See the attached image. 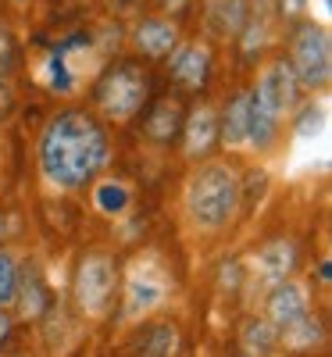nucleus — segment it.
<instances>
[{
    "label": "nucleus",
    "instance_id": "obj_1",
    "mask_svg": "<svg viewBox=\"0 0 332 357\" xmlns=\"http://www.w3.org/2000/svg\"><path fill=\"white\" fill-rule=\"evenodd\" d=\"M111 161V139L97 114L89 111H61L54 114L40 146H36V168L43 186L57 197H68L86 190Z\"/></svg>",
    "mask_w": 332,
    "mask_h": 357
},
{
    "label": "nucleus",
    "instance_id": "obj_2",
    "mask_svg": "<svg viewBox=\"0 0 332 357\" xmlns=\"http://www.w3.org/2000/svg\"><path fill=\"white\" fill-rule=\"evenodd\" d=\"M243 211V178L229 161H207L186 175L179 193V215L193 236H222Z\"/></svg>",
    "mask_w": 332,
    "mask_h": 357
},
{
    "label": "nucleus",
    "instance_id": "obj_3",
    "mask_svg": "<svg viewBox=\"0 0 332 357\" xmlns=\"http://www.w3.org/2000/svg\"><path fill=\"white\" fill-rule=\"evenodd\" d=\"M172 293V275L161 261V254L143 250L129 261L126 282L118 286L122 296V325H139L143 318H150Z\"/></svg>",
    "mask_w": 332,
    "mask_h": 357
},
{
    "label": "nucleus",
    "instance_id": "obj_4",
    "mask_svg": "<svg viewBox=\"0 0 332 357\" xmlns=\"http://www.w3.org/2000/svg\"><path fill=\"white\" fill-rule=\"evenodd\" d=\"M118 261L104 250H86L79 257V268H75V279H72V301L79 307L82 318L89 321H104L111 311H114V301H118Z\"/></svg>",
    "mask_w": 332,
    "mask_h": 357
},
{
    "label": "nucleus",
    "instance_id": "obj_5",
    "mask_svg": "<svg viewBox=\"0 0 332 357\" xmlns=\"http://www.w3.org/2000/svg\"><path fill=\"white\" fill-rule=\"evenodd\" d=\"M146 93H150V79L133 61L111 65L93 82V104L107 122H133L139 114V107L146 104Z\"/></svg>",
    "mask_w": 332,
    "mask_h": 357
},
{
    "label": "nucleus",
    "instance_id": "obj_6",
    "mask_svg": "<svg viewBox=\"0 0 332 357\" xmlns=\"http://www.w3.org/2000/svg\"><path fill=\"white\" fill-rule=\"evenodd\" d=\"M289 68L296 75V82L304 89H318L325 93L329 79H332V40H329V29L325 22H300L289 36Z\"/></svg>",
    "mask_w": 332,
    "mask_h": 357
},
{
    "label": "nucleus",
    "instance_id": "obj_7",
    "mask_svg": "<svg viewBox=\"0 0 332 357\" xmlns=\"http://www.w3.org/2000/svg\"><path fill=\"white\" fill-rule=\"evenodd\" d=\"M250 93L268 114H276L279 122H286V118L293 114V107L300 104V82H296L286 57H271V61L261 65L257 86L250 89Z\"/></svg>",
    "mask_w": 332,
    "mask_h": 357
},
{
    "label": "nucleus",
    "instance_id": "obj_8",
    "mask_svg": "<svg viewBox=\"0 0 332 357\" xmlns=\"http://www.w3.org/2000/svg\"><path fill=\"white\" fill-rule=\"evenodd\" d=\"M279 25H282V11H279V0H250L243 29H239V50L247 57L261 54L264 47H271L279 40Z\"/></svg>",
    "mask_w": 332,
    "mask_h": 357
},
{
    "label": "nucleus",
    "instance_id": "obj_9",
    "mask_svg": "<svg viewBox=\"0 0 332 357\" xmlns=\"http://www.w3.org/2000/svg\"><path fill=\"white\" fill-rule=\"evenodd\" d=\"M304 314H311V296H308L304 282H293L289 275L271 282V289L264 293V318L276 325L279 333L286 329V325L300 321Z\"/></svg>",
    "mask_w": 332,
    "mask_h": 357
},
{
    "label": "nucleus",
    "instance_id": "obj_10",
    "mask_svg": "<svg viewBox=\"0 0 332 357\" xmlns=\"http://www.w3.org/2000/svg\"><path fill=\"white\" fill-rule=\"evenodd\" d=\"M168 75L179 82V86H186V89H204L207 79H211V47L207 43H183V47H172L168 50Z\"/></svg>",
    "mask_w": 332,
    "mask_h": 357
},
{
    "label": "nucleus",
    "instance_id": "obj_11",
    "mask_svg": "<svg viewBox=\"0 0 332 357\" xmlns=\"http://www.w3.org/2000/svg\"><path fill=\"white\" fill-rule=\"evenodd\" d=\"M218 143V111L211 104H197L183 118V151L190 161H200L215 151Z\"/></svg>",
    "mask_w": 332,
    "mask_h": 357
},
{
    "label": "nucleus",
    "instance_id": "obj_12",
    "mask_svg": "<svg viewBox=\"0 0 332 357\" xmlns=\"http://www.w3.org/2000/svg\"><path fill=\"white\" fill-rule=\"evenodd\" d=\"M250 0H204V33L215 43H229L239 36Z\"/></svg>",
    "mask_w": 332,
    "mask_h": 357
},
{
    "label": "nucleus",
    "instance_id": "obj_13",
    "mask_svg": "<svg viewBox=\"0 0 332 357\" xmlns=\"http://www.w3.org/2000/svg\"><path fill=\"white\" fill-rule=\"evenodd\" d=\"M218 143L225 151H250V89H239L218 118Z\"/></svg>",
    "mask_w": 332,
    "mask_h": 357
},
{
    "label": "nucleus",
    "instance_id": "obj_14",
    "mask_svg": "<svg viewBox=\"0 0 332 357\" xmlns=\"http://www.w3.org/2000/svg\"><path fill=\"white\" fill-rule=\"evenodd\" d=\"M133 43L146 54V57H165L175 43H179V25L168 18H143L133 29Z\"/></svg>",
    "mask_w": 332,
    "mask_h": 357
},
{
    "label": "nucleus",
    "instance_id": "obj_15",
    "mask_svg": "<svg viewBox=\"0 0 332 357\" xmlns=\"http://www.w3.org/2000/svg\"><path fill=\"white\" fill-rule=\"evenodd\" d=\"M15 301H18V311L22 318H40L50 304V296H47V286H43V272H40V264L29 261L25 264V272H18V293H15Z\"/></svg>",
    "mask_w": 332,
    "mask_h": 357
},
{
    "label": "nucleus",
    "instance_id": "obj_16",
    "mask_svg": "<svg viewBox=\"0 0 332 357\" xmlns=\"http://www.w3.org/2000/svg\"><path fill=\"white\" fill-rule=\"evenodd\" d=\"M257 272H261V279L271 286V282H279V279H286L289 272H293V264H296V250H293V243H286V240H271V243H264L261 247V254H257Z\"/></svg>",
    "mask_w": 332,
    "mask_h": 357
},
{
    "label": "nucleus",
    "instance_id": "obj_17",
    "mask_svg": "<svg viewBox=\"0 0 332 357\" xmlns=\"http://www.w3.org/2000/svg\"><path fill=\"white\" fill-rule=\"evenodd\" d=\"M239 347H243V354H279V329L268 318H250L239 329Z\"/></svg>",
    "mask_w": 332,
    "mask_h": 357
},
{
    "label": "nucleus",
    "instance_id": "obj_18",
    "mask_svg": "<svg viewBox=\"0 0 332 357\" xmlns=\"http://www.w3.org/2000/svg\"><path fill=\"white\" fill-rule=\"evenodd\" d=\"M179 126H183V107H179V100H161L154 111H150V118L143 122V132L154 139V143H168L175 132H179Z\"/></svg>",
    "mask_w": 332,
    "mask_h": 357
},
{
    "label": "nucleus",
    "instance_id": "obj_19",
    "mask_svg": "<svg viewBox=\"0 0 332 357\" xmlns=\"http://www.w3.org/2000/svg\"><path fill=\"white\" fill-rule=\"evenodd\" d=\"M133 350H136V354H150V357L175 354V350H179V333H175V325H168V321H154V325H146V329L136 336Z\"/></svg>",
    "mask_w": 332,
    "mask_h": 357
},
{
    "label": "nucleus",
    "instance_id": "obj_20",
    "mask_svg": "<svg viewBox=\"0 0 332 357\" xmlns=\"http://www.w3.org/2000/svg\"><path fill=\"white\" fill-rule=\"evenodd\" d=\"M15 293H18V264L8 250H0V307L15 304Z\"/></svg>",
    "mask_w": 332,
    "mask_h": 357
},
{
    "label": "nucleus",
    "instance_id": "obj_21",
    "mask_svg": "<svg viewBox=\"0 0 332 357\" xmlns=\"http://www.w3.org/2000/svg\"><path fill=\"white\" fill-rule=\"evenodd\" d=\"M304 8H311V0H279V11H282V18H293V15H300Z\"/></svg>",
    "mask_w": 332,
    "mask_h": 357
},
{
    "label": "nucleus",
    "instance_id": "obj_22",
    "mask_svg": "<svg viewBox=\"0 0 332 357\" xmlns=\"http://www.w3.org/2000/svg\"><path fill=\"white\" fill-rule=\"evenodd\" d=\"M11 104H15V93H11V86H8V82H0V118H4V114L11 111Z\"/></svg>",
    "mask_w": 332,
    "mask_h": 357
},
{
    "label": "nucleus",
    "instance_id": "obj_23",
    "mask_svg": "<svg viewBox=\"0 0 332 357\" xmlns=\"http://www.w3.org/2000/svg\"><path fill=\"white\" fill-rule=\"evenodd\" d=\"M8 333H11V318H8V311L0 307V343L8 340Z\"/></svg>",
    "mask_w": 332,
    "mask_h": 357
},
{
    "label": "nucleus",
    "instance_id": "obj_24",
    "mask_svg": "<svg viewBox=\"0 0 332 357\" xmlns=\"http://www.w3.org/2000/svg\"><path fill=\"white\" fill-rule=\"evenodd\" d=\"M15 225H18L15 218H0V240H4V232H11Z\"/></svg>",
    "mask_w": 332,
    "mask_h": 357
},
{
    "label": "nucleus",
    "instance_id": "obj_25",
    "mask_svg": "<svg viewBox=\"0 0 332 357\" xmlns=\"http://www.w3.org/2000/svg\"><path fill=\"white\" fill-rule=\"evenodd\" d=\"M329 8H332V0H318V11H322V18H329Z\"/></svg>",
    "mask_w": 332,
    "mask_h": 357
},
{
    "label": "nucleus",
    "instance_id": "obj_26",
    "mask_svg": "<svg viewBox=\"0 0 332 357\" xmlns=\"http://www.w3.org/2000/svg\"><path fill=\"white\" fill-rule=\"evenodd\" d=\"M11 4H15V8H25V4H29V0H11Z\"/></svg>",
    "mask_w": 332,
    "mask_h": 357
}]
</instances>
